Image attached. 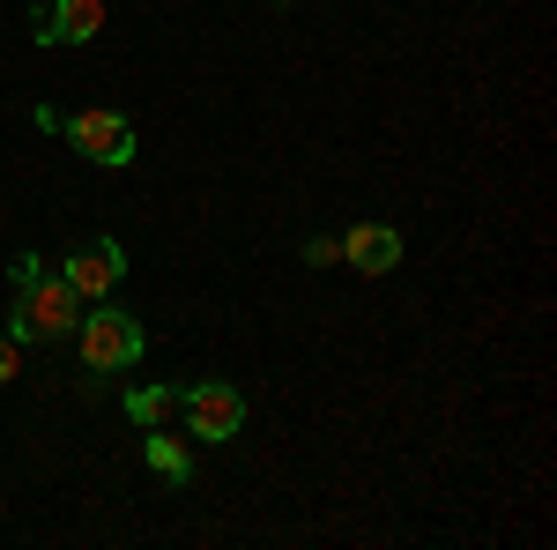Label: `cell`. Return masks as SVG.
Listing matches in <instances>:
<instances>
[{"instance_id":"cell-1","label":"cell","mask_w":557,"mask_h":550,"mask_svg":"<svg viewBox=\"0 0 557 550\" xmlns=\"http://www.w3.org/2000/svg\"><path fill=\"white\" fill-rule=\"evenodd\" d=\"M8 276H15V313H8V335H15V342H60V335H75L83 297L67 291V276H60V268H45L38 254H23Z\"/></svg>"},{"instance_id":"cell-2","label":"cell","mask_w":557,"mask_h":550,"mask_svg":"<svg viewBox=\"0 0 557 550\" xmlns=\"http://www.w3.org/2000/svg\"><path fill=\"white\" fill-rule=\"evenodd\" d=\"M75 350H83L89 372H127L134 357L149 350V335H141V320H134L127 305L97 297V305H83V320H75Z\"/></svg>"},{"instance_id":"cell-3","label":"cell","mask_w":557,"mask_h":550,"mask_svg":"<svg viewBox=\"0 0 557 550\" xmlns=\"http://www.w3.org/2000/svg\"><path fill=\"white\" fill-rule=\"evenodd\" d=\"M38 127L45 134H67L75 149H83L89 164H104V171H127L134 164V127L120 120V112H60V105H38Z\"/></svg>"},{"instance_id":"cell-4","label":"cell","mask_w":557,"mask_h":550,"mask_svg":"<svg viewBox=\"0 0 557 550\" xmlns=\"http://www.w3.org/2000/svg\"><path fill=\"white\" fill-rule=\"evenodd\" d=\"M178 417H186V431L194 439H209V447H223V439H238L246 431V394L231 380H201L178 394Z\"/></svg>"},{"instance_id":"cell-5","label":"cell","mask_w":557,"mask_h":550,"mask_svg":"<svg viewBox=\"0 0 557 550\" xmlns=\"http://www.w3.org/2000/svg\"><path fill=\"white\" fill-rule=\"evenodd\" d=\"M67 291L83 297V305H97V297H112L120 291V276H127V254H120V239H89V246H75L67 254Z\"/></svg>"},{"instance_id":"cell-6","label":"cell","mask_w":557,"mask_h":550,"mask_svg":"<svg viewBox=\"0 0 557 550\" xmlns=\"http://www.w3.org/2000/svg\"><path fill=\"white\" fill-rule=\"evenodd\" d=\"M104 30V0H38L30 8V38L38 45H89Z\"/></svg>"},{"instance_id":"cell-7","label":"cell","mask_w":557,"mask_h":550,"mask_svg":"<svg viewBox=\"0 0 557 550\" xmlns=\"http://www.w3.org/2000/svg\"><path fill=\"white\" fill-rule=\"evenodd\" d=\"M343 268H357V276H394L401 268V231L394 223H349Z\"/></svg>"},{"instance_id":"cell-8","label":"cell","mask_w":557,"mask_h":550,"mask_svg":"<svg viewBox=\"0 0 557 550\" xmlns=\"http://www.w3.org/2000/svg\"><path fill=\"white\" fill-rule=\"evenodd\" d=\"M141 462H149V476H164V484H194V447L186 439H164V424H149Z\"/></svg>"},{"instance_id":"cell-9","label":"cell","mask_w":557,"mask_h":550,"mask_svg":"<svg viewBox=\"0 0 557 550\" xmlns=\"http://www.w3.org/2000/svg\"><path fill=\"white\" fill-rule=\"evenodd\" d=\"M127 417L149 431V424H164V417H178V387H134L127 394Z\"/></svg>"},{"instance_id":"cell-10","label":"cell","mask_w":557,"mask_h":550,"mask_svg":"<svg viewBox=\"0 0 557 550\" xmlns=\"http://www.w3.org/2000/svg\"><path fill=\"white\" fill-rule=\"evenodd\" d=\"M15 372H23V342H15L8 328H0V387L15 380Z\"/></svg>"},{"instance_id":"cell-11","label":"cell","mask_w":557,"mask_h":550,"mask_svg":"<svg viewBox=\"0 0 557 550\" xmlns=\"http://www.w3.org/2000/svg\"><path fill=\"white\" fill-rule=\"evenodd\" d=\"M335 260H343L335 239H305V268H335Z\"/></svg>"}]
</instances>
